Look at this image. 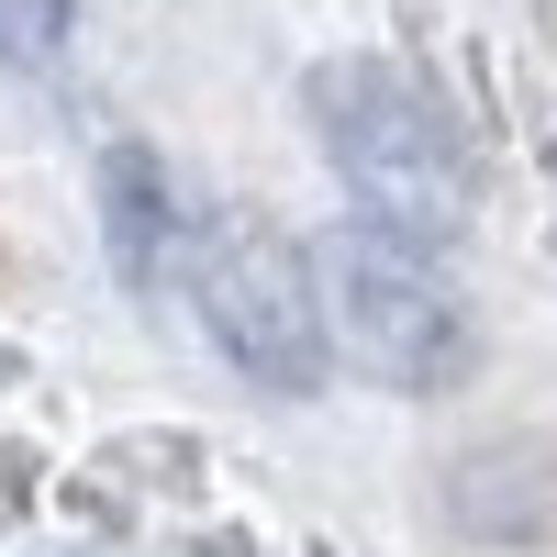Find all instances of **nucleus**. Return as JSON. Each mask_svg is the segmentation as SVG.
<instances>
[{
	"mask_svg": "<svg viewBox=\"0 0 557 557\" xmlns=\"http://www.w3.org/2000/svg\"><path fill=\"white\" fill-rule=\"evenodd\" d=\"M301 112H312V146L346 178V201H357L368 235L424 246V257L446 235H469L480 157H469V134H457V112L412 67H391V57H323L301 78Z\"/></svg>",
	"mask_w": 557,
	"mask_h": 557,
	"instance_id": "f257e3e1",
	"label": "nucleus"
},
{
	"mask_svg": "<svg viewBox=\"0 0 557 557\" xmlns=\"http://www.w3.org/2000/svg\"><path fill=\"white\" fill-rule=\"evenodd\" d=\"M312 278V323H323V357H346L368 391H401V401H435L480 368V323L457 301V278L424 246H391L368 223H335V235L301 246Z\"/></svg>",
	"mask_w": 557,
	"mask_h": 557,
	"instance_id": "f03ea898",
	"label": "nucleus"
},
{
	"mask_svg": "<svg viewBox=\"0 0 557 557\" xmlns=\"http://www.w3.org/2000/svg\"><path fill=\"white\" fill-rule=\"evenodd\" d=\"M190 301H201V335L246 368L257 391L278 401H312L323 391V323H312V278H301V246L268 235V223H201L190 246Z\"/></svg>",
	"mask_w": 557,
	"mask_h": 557,
	"instance_id": "7ed1b4c3",
	"label": "nucleus"
},
{
	"mask_svg": "<svg viewBox=\"0 0 557 557\" xmlns=\"http://www.w3.org/2000/svg\"><path fill=\"white\" fill-rule=\"evenodd\" d=\"M101 235H112V268L134 290H157L168 257H178V201H168V168L146 146H112L101 157Z\"/></svg>",
	"mask_w": 557,
	"mask_h": 557,
	"instance_id": "20e7f679",
	"label": "nucleus"
},
{
	"mask_svg": "<svg viewBox=\"0 0 557 557\" xmlns=\"http://www.w3.org/2000/svg\"><path fill=\"white\" fill-rule=\"evenodd\" d=\"M78 34V0H0V67H57Z\"/></svg>",
	"mask_w": 557,
	"mask_h": 557,
	"instance_id": "39448f33",
	"label": "nucleus"
}]
</instances>
